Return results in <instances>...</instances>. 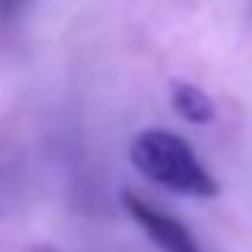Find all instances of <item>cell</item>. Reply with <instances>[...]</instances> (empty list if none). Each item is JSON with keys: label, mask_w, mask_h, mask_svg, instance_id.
Masks as SVG:
<instances>
[{"label": "cell", "mask_w": 252, "mask_h": 252, "mask_svg": "<svg viewBox=\"0 0 252 252\" xmlns=\"http://www.w3.org/2000/svg\"><path fill=\"white\" fill-rule=\"evenodd\" d=\"M26 0H0V16H13Z\"/></svg>", "instance_id": "277c9868"}, {"label": "cell", "mask_w": 252, "mask_h": 252, "mask_svg": "<svg viewBox=\"0 0 252 252\" xmlns=\"http://www.w3.org/2000/svg\"><path fill=\"white\" fill-rule=\"evenodd\" d=\"M131 163L144 179L163 185L185 198H214L217 182L208 169L198 163L195 150L179 134L163 128H150L134 137L131 144Z\"/></svg>", "instance_id": "6da1fadb"}, {"label": "cell", "mask_w": 252, "mask_h": 252, "mask_svg": "<svg viewBox=\"0 0 252 252\" xmlns=\"http://www.w3.org/2000/svg\"><path fill=\"white\" fill-rule=\"evenodd\" d=\"M172 105H176V112L189 125H208L211 118H214V102H211V96L201 93L198 86L185 83V80L172 83Z\"/></svg>", "instance_id": "3957f363"}, {"label": "cell", "mask_w": 252, "mask_h": 252, "mask_svg": "<svg viewBox=\"0 0 252 252\" xmlns=\"http://www.w3.org/2000/svg\"><path fill=\"white\" fill-rule=\"evenodd\" d=\"M125 208H128V214L137 220V227L157 243L160 252H204L182 220H176V217L157 211L154 204L141 201L134 191H125Z\"/></svg>", "instance_id": "7a4b0ae2"}]
</instances>
